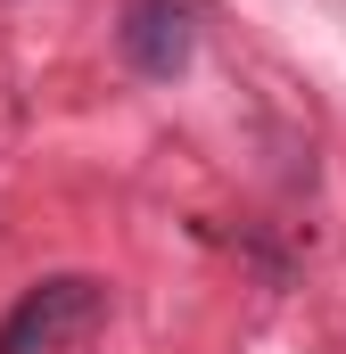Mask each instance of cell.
Wrapping results in <instances>:
<instances>
[{
	"label": "cell",
	"instance_id": "6da1fadb",
	"mask_svg": "<svg viewBox=\"0 0 346 354\" xmlns=\"http://www.w3.org/2000/svg\"><path fill=\"white\" fill-rule=\"evenodd\" d=\"M99 322H107V280L99 272H42L0 313V354H66Z\"/></svg>",
	"mask_w": 346,
	"mask_h": 354
},
{
	"label": "cell",
	"instance_id": "7a4b0ae2",
	"mask_svg": "<svg viewBox=\"0 0 346 354\" xmlns=\"http://www.w3.org/2000/svg\"><path fill=\"white\" fill-rule=\"evenodd\" d=\"M198 41H206V8L198 0H124L116 8V58L140 83H181Z\"/></svg>",
	"mask_w": 346,
	"mask_h": 354
}]
</instances>
